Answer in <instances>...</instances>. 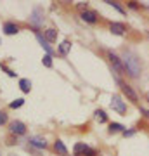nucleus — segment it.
Segmentation results:
<instances>
[{
    "mask_svg": "<svg viewBox=\"0 0 149 156\" xmlns=\"http://www.w3.org/2000/svg\"><path fill=\"white\" fill-rule=\"evenodd\" d=\"M19 30H17V26L16 24H12V23H5L4 24V33L5 35H16Z\"/></svg>",
    "mask_w": 149,
    "mask_h": 156,
    "instance_id": "10",
    "label": "nucleus"
},
{
    "mask_svg": "<svg viewBox=\"0 0 149 156\" xmlns=\"http://www.w3.org/2000/svg\"><path fill=\"white\" fill-rule=\"evenodd\" d=\"M123 66H125V69H127V73L130 75V76H139V73H140V59H139L133 52H125L123 54Z\"/></svg>",
    "mask_w": 149,
    "mask_h": 156,
    "instance_id": "1",
    "label": "nucleus"
},
{
    "mask_svg": "<svg viewBox=\"0 0 149 156\" xmlns=\"http://www.w3.org/2000/svg\"><path fill=\"white\" fill-rule=\"evenodd\" d=\"M54 149L59 153V154L62 156H66L68 154V149H66V146L62 144V140H55V144H54Z\"/></svg>",
    "mask_w": 149,
    "mask_h": 156,
    "instance_id": "13",
    "label": "nucleus"
},
{
    "mask_svg": "<svg viewBox=\"0 0 149 156\" xmlns=\"http://www.w3.org/2000/svg\"><path fill=\"white\" fill-rule=\"evenodd\" d=\"M108 57H109V61H111V64L115 66V69H116V73H120V75H123V73H127V69H125V66H123V62H122V59L118 56H115L113 52H109L108 54Z\"/></svg>",
    "mask_w": 149,
    "mask_h": 156,
    "instance_id": "3",
    "label": "nucleus"
},
{
    "mask_svg": "<svg viewBox=\"0 0 149 156\" xmlns=\"http://www.w3.org/2000/svg\"><path fill=\"white\" fill-rule=\"evenodd\" d=\"M23 102H24L23 99H16L14 102H11V108H12V109H16V108H21V106H23Z\"/></svg>",
    "mask_w": 149,
    "mask_h": 156,
    "instance_id": "20",
    "label": "nucleus"
},
{
    "mask_svg": "<svg viewBox=\"0 0 149 156\" xmlns=\"http://www.w3.org/2000/svg\"><path fill=\"white\" fill-rule=\"evenodd\" d=\"M19 87H21L23 92H30L31 90V82L26 80V78H23V80H19Z\"/></svg>",
    "mask_w": 149,
    "mask_h": 156,
    "instance_id": "14",
    "label": "nucleus"
},
{
    "mask_svg": "<svg viewBox=\"0 0 149 156\" xmlns=\"http://www.w3.org/2000/svg\"><path fill=\"white\" fill-rule=\"evenodd\" d=\"M122 85V90H123V94L127 95L130 101H137V94L133 92V89L130 87V85H127V83H120Z\"/></svg>",
    "mask_w": 149,
    "mask_h": 156,
    "instance_id": "7",
    "label": "nucleus"
},
{
    "mask_svg": "<svg viewBox=\"0 0 149 156\" xmlns=\"http://www.w3.org/2000/svg\"><path fill=\"white\" fill-rule=\"evenodd\" d=\"M42 62H44V64H45L47 68H52V57H50L49 54H47V56H44V59H42Z\"/></svg>",
    "mask_w": 149,
    "mask_h": 156,
    "instance_id": "19",
    "label": "nucleus"
},
{
    "mask_svg": "<svg viewBox=\"0 0 149 156\" xmlns=\"http://www.w3.org/2000/svg\"><path fill=\"white\" fill-rule=\"evenodd\" d=\"M83 156H95V151L94 149H90V147H85V151H83Z\"/></svg>",
    "mask_w": 149,
    "mask_h": 156,
    "instance_id": "21",
    "label": "nucleus"
},
{
    "mask_svg": "<svg viewBox=\"0 0 149 156\" xmlns=\"http://www.w3.org/2000/svg\"><path fill=\"white\" fill-rule=\"evenodd\" d=\"M109 106L115 109L116 113H120V115H123V113H127V104L122 101V97L120 95H113L111 97V102H109Z\"/></svg>",
    "mask_w": 149,
    "mask_h": 156,
    "instance_id": "2",
    "label": "nucleus"
},
{
    "mask_svg": "<svg viewBox=\"0 0 149 156\" xmlns=\"http://www.w3.org/2000/svg\"><path fill=\"white\" fill-rule=\"evenodd\" d=\"M44 35H45V40H47V42H55V40H57V31L52 30V28L45 30Z\"/></svg>",
    "mask_w": 149,
    "mask_h": 156,
    "instance_id": "11",
    "label": "nucleus"
},
{
    "mask_svg": "<svg viewBox=\"0 0 149 156\" xmlns=\"http://www.w3.org/2000/svg\"><path fill=\"white\" fill-rule=\"evenodd\" d=\"M109 132L111 134H113V132H123V125H120V123H111Z\"/></svg>",
    "mask_w": 149,
    "mask_h": 156,
    "instance_id": "17",
    "label": "nucleus"
},
{
    "mask_svg": "<svg viewBox=\"0 0 149 156\" xmlns=\"http://www.w3.org/2000/svg\"><path fill=\"white\" fill-rule=\"evenodd\" d=\"M95 120L99 123H104L106 122V113L102 111V109H97V111H95Z\"/></svg>",
    "mask_w": 149,
    "mask_h": 156,
    "instance_id": "16",
    "label": "nucleus"
},
{
    "mask_svg": "<svg viewBox=\"0 0 149 156\" xmlns=\"http://www.w3.org/2000/svg\"><path fill=\"white\" fill-rule=\"evenodd\" d=\"M85 147H87V144H83V142H78L76 146H75V153H83V151H85Z\"/></svg>",
    "mask_w": 149,
    "mask_h": 156,
    "instance_id": "18",
    "label": "nucleus"
},
{
    "mask_svg": "<svg viewBox=\"0 0 149 156\" xmlns=\"http://www.w3.org/2000/svg\"><path fill=\"white\" fill-rule=\"evenodd\" d=\"M69 49H71V44H69V42H62V44L59 45V52H61L62 56H66L68 52H69Z\"/></svg>",
    "mask_w": 149,
    "mask_h": 156,
    "instance_id": "15",
    "label": "nucleus"
},
{
    "mask_svg": "<svg viewBox=\"0 0 149 156\" xmlns=\"http://www.w3.org/2000/svg\"><path fill=\"white\" fill-rule=\"evenodd\" d=\"M147 99H149V94H147Z\"/></svg>",
    "mask_w": 149,
    "mask_h": 156,
    "instance_id": "26",
    "label": "nucleus"
},
{
    "mask_svg": "<svg viewBox=\"0 0 149 156\" xmlns=\"http://www.w3.org/2000/svg\"><path fill=\"white\" fill-rule=\"evenodd\" d=\"M31 23H33V24H37V26L44 23V11H42V9H38V7H37V9L33 11V14H31Z\"/></svg>",
    "mask_w": 149,
    "mask_h": 156,
    "instance_id": "6",
    "label": "nucleus"
},
{
    "mask_svg": "<svg viewBox=\"0 0 149 156\" xmlns=\"http://www.w3.org/2000/svg\"><path fill=\"white\" fill-rule=\"evenodd\" d=\"M109 30H111V33H115V35H123L125 31H127L122 23H111Z\"/></svg>",
    "mask_w": 149,
    "mask_h": 156,
    "instance_id": "9",
    "label": "nucleus"
},
{
    "mask_svg": "<svg viewBox=\"0 0 149 156\" xmlns=\"http://www.w3.org/2000/svg\"><path fill=\"white\" fill-rule=\"evenodd\" d=\"M28 142L31 146H35V147H38V149H45V147H47V140H45L44 137H30Z\"/></svg>",
    "mask_w": 149,
    "mask_h": 156,
    "instance_id": "5",
    "label": "nucleus"
},
{
    "mask_svg": "<svg viewBox=\"0 0 149 156\" xmlns=\"http://www.w3.org/2000/svg\"><path fill=\"white\" fill-rule=\"evenodd\" d=\"M82 19L85 23L94 24V23L97 21V14H95V12H92V11H85V12H82Z\"/></svg>",
    "mask_w": 149,
    "mask_h": 156,
    "instance_id": "8",
    "label": "nucleus"
},
{
    "mask_svg": "<svg viewBox=\"0 0 149 156\" xmlns=\"http://www.w3.org/2000/svg\"><path fill=\"white\" fill-rule=\"evenodd\" d=\"M4 123H7V115L4 111H0V125H4Z\"/></svg>",
    "mask_w": 149,
    "mask_h": 156,
    "instance_id": "23",
    "label": "nucleus"
},
{
    "mask_svg": "<svg viewBox=\"0 0 149 156\" xmlns=\"http://www.w3.org/2000/svg\"><path fill=\"white\" fill-rule=\"evenodd\" d=\"M11 132L16 135H23L24 132H26V125L23 122H19V120H16V122L11 123Z\"/></svg>",
    "mask_w": 149,
    "mask_h": 156,
    "instance_id": "4",
    "label": "nucleus"
},
{
    "mask_svg": "<svg viewBox=\"0 0 149 156\" xmlns=\"http://www.w3.org/2000/svg\"><path fill=\"white\" fill-rule=\"evenodd\" d=\"M108 4H111V5H113V7H115V9H116V11L123 12V9H122V7H120V5H118V4H116V2H108Z\"/></svg>",
    "mask_w": 149,
    "mask_h": 156,
    "instance_id": "24",
    "label": "nucleus"
},
{
    "mask_svg": "<svg viewBox=\"0 0 149 156\" xmlns=\"http://www.w3.org/2000/svg\"><path fill=\"white\" fill-rule=\"evenodd\" d=\"M37 40H38V42H40V45H42V47H44V49H45V52H47L49 56H50V54H52V52H54V50L50 49L49 42H47V40H45L44 37H42V35H37Z\"/></svg>",
    "mask_w": 149,
    "mask_h": 156,
    "instance_id": "12",
    "label": "nucleus"
},
{
    "mask_svg": "<svg viewBox=\"0 0 149 156\" xmlns=\"http://www.w3.org/2000/svg\"><path fill=\"white\" fill-rule=\"evenodd\" d=\"M76 7H78V9H80L82 12H85V11H87V2H78Z\"/></svg>",
    "mask_w": 149,
    "mask_h": 156,
    "instance_id": "22",
    "label": "nucleus"
},
{
    "mask_svg": "<svg viewBox=\"0 0 149 156\" xmlns=\"http://www.w3.org/2000/svg\"><path fill=\"white\" fill-rule=\"evenodd\" d=\"M123 135H125V137H130V135H133V130H123Z\"/></svg>",
    "mask_w": 149,
    "mask_h": 156,
    "instance_id": "25",
    "label": "nucleus"
}]
</instances>
